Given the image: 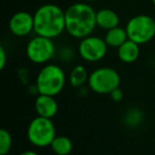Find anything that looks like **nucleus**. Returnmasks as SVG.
Returning a JSON list of instances; mask_svg holds the SVG:
<instances>
[{
  "instance_id": "1",
  "label": "nucleus",
  "mask_w": 155,
  "mask_h": 155,
  "mask_svg": "<svg viewBox=\"0 0 155 155\" xmlns=\"http://www.w3.org/2000/svg\"><path fill=\"white\" fill-rule=\"evenodd\" d=\"M96 13L94 8L84 1L71 5L65 11V24L68 34L78 39L91 35L97 27Z\"/></svg>"
},
{
  "instance_id": "2",
  "label": "nucleus",
  "mask_w": 155,
  "mask_h": 155,
  "mask_svg": "<svg viewBox=\"0 0 155 155\" xmlns=\"http://www.w3.org/2000/svg\"><path fill=\"white\" fill-rule=\"evenodd\" d=\"M34 32L36 35L55 38L66 31L65 11L53 3H46L35 11Z\"/></svg>"
},
{
  "instance_id": "3",
  "label": "nucleus",
  "mask_w": 155,
  "mask_h": 155,
  "mask_svg": "<svg viewBox=\"0 0 155 155\" xmlns=\"http://www.w3.org/2000/svg\"><path fill=\"white\" fill-rule=\"evenodd\" d=\"M66 83V75L60 66L47 64L41 69L36 78V89L39 95H58Z\"/></svg>"
},
{
  "instance_id": "4",
  "label": "nucleus",
  "mask_w": 155,
  "mask_h": 155,
  "mask_svg": "<svg viewBox=\"0 0 155 155\" xmlns=\"http://www.w3.org/2000/svg\"><path fill=\"white\" fill-rule=\"evenodd\" d=\"M28 139L33 146L38 148L51 146L56 137L55 127L50 118L37 116L30 122L27 131Z\"/></svg>"
},
{
  "instance_id": "5",
  "label": "nucleus",
  "mask_w": 155,
  "mask_h": 155,
  "mask_svg": "<svg viewBox=\"0 0 155 155\" xmlns=\"http://www.w3.org/2000/svg\"><path fill=\"white\" fill-rule=\"evenodd\" d=\"M127 37L138 45L147 44L155 36V20L149 15H136L125 26Z\"/></svg>"
},
{
  "instance_id": "6",
  "label": "nucleus",
  "mask_w": 155,
  "mask_h": 155,
  "mask_svg": "<svg viewBox=\"0 0 155 155\" xmlns=\"http://www.w3.org/2000/svg\"><path fill=\"white\" fill-rule=\"evenodd\" d=\"M88 86L93 91L101 95H110L120 85V75L110 67H101L89 74Z\"/></svg>"
},
{
  "instance_id": "7",
  "label": "nucleus",
  "mask_w": 155,
  "mask_h": 155,
  "mask_svg": "<svg viewBox=\"0 0 155 155\" xmlns=\"http://www.w3.org/2000/svg\"><path fill=\"white\" fill-rule=\"evenodd\" d=\"M26 53L29 60L34 64H45L54 56L55 46L51 38L36 35L29 41Z\"/></svg>"
},
{
  "instance_id": "8",
  "label": "nucleus",
  "mask_w": 155,
  "mask_h": 155,
  "mask_svg": "<svg viewBox=\"0 0 155 155\" xmlns=\"http://www.w3.org/2000/svg\"><path fill=\"white\" fill-rule=\"evenodd\" d=\"M107 47L105 39L89 35L81 39L79 45V54L86 62H97L105 56Z\"/></svg>"
},
{
  "instance_id": "9",
  "label": "nucleus",
  "mask_w": 155,
  "mask_h": 155,
  "mask_svg": "<svg viewBox=\"0 0 155 155\" xmlns=\"http://www.w3.org/2000/svg\"><path fill=\"white\" fill-rule=\"evenodd\" d=\"M9 28L15 36H27L34 31V17L29 12H17L10 19Z\"/></svg>"
},
{
  "instance_id": "10",
  "label": "nucleus",
  "mask_w": 155,
  "mask_h": 155,
  "mask_svg": "<svg viewBox=\"0 0 155 155\" xmlns=\"http://www.w3.org/2000/svg\"><path fill=\"white\" fill-rule=\"evenodd\" d=\"M37 116L45 118H53L58 110V105L54 97L48 95H38L34 104Z\"/></svg>"
},
{
  "instance_id": "11",
  "label": "nucleus",
  "mask_w": 155,
  "mask_h": 155,
  "mask_svg": "<svg viewBox=\"0 0 155 155\" xmlns=\"http://www.w3.org/2000/svg\"><path fill=\"white\" fill-rule=\"evenodd\" d=\"M96 21H97V27L108 31L118 27L120 19H119L118 14L113 10L101 9L96 13Z\"/></svg>"
},
{
  "instance_id": "12",
  "label": "nucleus",
  "mask_w": 155,
  "mask_h": 155,
  "mask_svg": "<svg viewBox=\"0 0 155 155\" xmlns=\"http://www.w3.org/2000/svg\"><path fill=\"white\" fill-rule=\"evenodd\" d=\"M118 58L121 62L127 63V64H131L134 63L140 54L139 45L135 41L127 39L125 43H123L120 47L118 48Z\"/></svg>"
},
{
  "instance_id": "13",
  "label": "nucleus",
  "mask_w": 155,
  "mask_h": 155,
  "mask_svg": "<svg viewBox=\"0 0 155 155\" xmlns=\"http://www.w3.org/2000/svg\"><path fill=\"white\" fill-rule=\"evenodd\" d=\"M104 39H105L108 47L118 49L123 43H125L129 39V37H127L125 28H121V27L118 26L116 28H113L110 30L106 31Z\"/></svg>"
},
{
  "instance_id": "14",
  "label": "nucleus",
  "mask_w": 155,
  "mask_h": 155,
  "mask_svg": "<svg viewBox=\"0 0 155 155\" xmlns=\"http://www.w3.org/2000/svg\"><path fill=\"white\" fill-rule=\"evenodd\" d=\"M88 73L83 65H77L72 68L69 74V83L74 88L83 86L86 82H88Z\"/></svg>"
},
{
  "instance_id": "15",
  "label": "nucleus",
  "mask_w": 155,
  "mask_h": 155,
  "mask_svg": "<svg viewBox=\"0 0 155 155\" xmlns=\"http://www.w3.org/2000/svg\"><path fill=\"white\" fill-rule=\"evenodd\" d=\"M50 147L56 155H68L73 148L72 141L66 136H56Z\"/></svg>"
},
{
  "instance_id": "16",
  "label": "nucleus",
  "mask_w": 155,
  "mask_h": 155,
  "mask_svg": "<svg viewBox=\"0 0 155 155\" xmlns=\"http://www.w3.org/2000/svg\"><path fill=\"white\" fill-rule=\"evenodd\" d=\"M12 148V136L7 130L0 131V155H7Z\"/></svg>"
},
{
  "instance_id": "17",
  "label": "nucleus",
  "mask_w": 155,
  "mask_h": 155,
  "mask_svg": "<svg viewBox=\"0 0 155 155\" xmlns=\"http://www.w3.org/2000/svg\"><path fill=\"white\" fill-rule=\"evenodd\" d=\"M110 95V98H112L115 102H119V101H121L123 98V91L118 87V88L114 89Z\"/></svg>"
},
{
  "instance_id": "18",
  "label": "nucleus",
  "mask_w": 155,
  "mask_h": 155,
  "mask_svg": "<svg viewBox=\"0 0 155 155\" xmlns=\"http://www.w3.org/2000/svg\"><path fill=\"white\" fill-rule=\"evenodd\" d=\"M7 63V53L3 47H0V69H3Z\"/></svg>"
},
{
  "instance_id": "19",
  "label": "nucleus",
  "mask_w": 155,
  "mask_h": 155,
  "mask_svg": "<svg viewBox=\"0 0 155 155\" xmlns=\"http://www.w3.org/2000/svg\"><path fill=\"white\" fill-rule=\"evenodd\" d=\"M19 155H38L36 152H34V151H25V152L20 153Z\"/></svg>"
},
{
  "instance_id": "20",
  "label": "nucleus",
  "mask_w": 155,
  "mask_h": 155,
  "mask_svg": "<svg viewBox=\"0 0 155 155\" xmlns=\"http://www.w3.org/2000/svg\"><path fill=\"white\" fill-rule=\"evenodd\" d=\"M84 2H87V3H89V2H95V1H99V0H83Z\"/></svg>"
},
{
  "instance_id": "21",
  "label": "nucleus",
  "mask_w": 155,
  "mask_h": 155,
  "mask_svg": "<svg viewBox=\"0 0 155 155\" xmlns=\"http://www.w3.org/2000/svg\"><path fill=\"white\" fill-rule=\"evenodd\" d=\"M152 3H153V5L155 7V0H152Z\"/></svg>"
}]
</instances>
